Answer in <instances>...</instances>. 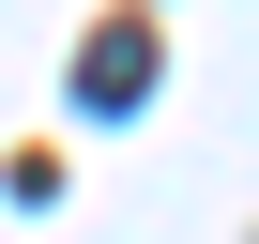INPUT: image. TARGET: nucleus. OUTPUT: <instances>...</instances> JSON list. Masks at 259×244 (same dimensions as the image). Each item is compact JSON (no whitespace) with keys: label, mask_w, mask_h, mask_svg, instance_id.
Listing matches in <instances>:
<instances>
[{"label":"nucleus","mask_w":259,"mask_h":244,"mask_svg":"<svg viewBox=\"0 0 259 244\" xmlns=\"http://www.w3.org/2000/svg\"><path fill=\"white\" fill-rule=\"evenodd\" d=\"M138 92H153V46H138V31H107V46L76 61V107H138Z\"/></svg>","instance_id":"nucleus-1"}]
</instances>
